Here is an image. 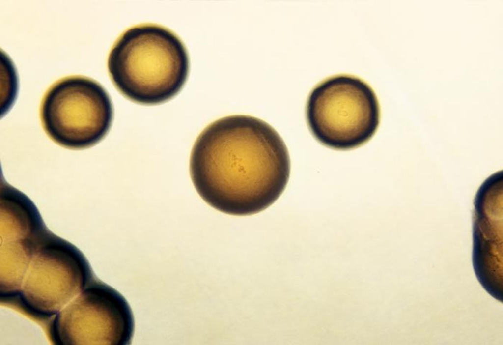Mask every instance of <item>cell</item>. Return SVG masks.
Returning a JSON list of instances; mask_svg holds the SVG:
<instances>
[{
	"mask_svg": "<svg viewBox=\"0 0 503 345\" xmlns=\"http://www.w3.org/2000/svg\"><path fill=\"white\" fill-rule=\"evenodd\" d=\"M193 185L214 209L235 216L258 213L273 204L287 184L290 160L277 131L247 115L218 119L196 138L190 158Z\"/></svg>",
	"mask_w": 503,
	"mask_h": 345,
	"instance_id": "cell-1",
	"label": "cell"
},
{
	"mask_svg": "<svg viewBox=\"0 0 503 345\" xmlns=\"http://www.w3.org/2000/svg\"><path fill=\"white\" fill-rule=\"evenodd\" d=\"M107 66L118 91L128 100L155 105L176 96L189 72V58L181 39L160 25H135L124 31L109 53Z\"/></svg>",
	"mask_w": 503,
	"mask_h": 345,
	"instance_id": "cell-2",
	"label": "cell"
},
{
	"mask_svg": "<svg viewBox=\"0 0 503 345\" xmlns=\"http://www.w3.org/2000/svg\"><path fill=\"white\" fill-rule=\"evenodd\" d=\"M306 118L314 137L336 150L357 148L368 142L380 124V108L372 88L357 77H329L310 92Z\"/></svg>",
	"mask_w": 503,
	"mask_h": 345,
	"instance_id": "cell-3",
	"label": "cell"
},
{
	"mask_svg": "<svg viewBox=\"0 0 503 345\" xmlns=\"http://www.w3.org/2000/svg\"><path fill=\"white\" fill-rule=\"evenodd\" d=\"M40 117L45 133L55 143L81 150L105 137L112 124L113 109L109 94L98 82L73 75L57 80L46 91Z\"/></svg>",
	"mask_w": 503,
	"mask_h": 345,
	"instance_id": "cell-4",
	"label": "cell"
},
{
	"mask_svg": "<svg viewBox=\"0 0 503 345\" xmlns=\"http://www.w3.org/2000/svg\"><path fill=\"white\" fill-rule=\"evenodd\" d=\"M473 265L486 270L502 265L503 178L493 174L475 195L473 223Z\"/></svg>",
	"mask_w": 503,
	"mask_h": 345,
	"instance_id": "cell-5",
	"label": "cell"
}]
</instances>
